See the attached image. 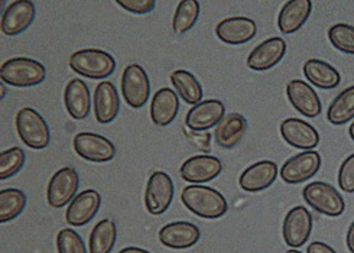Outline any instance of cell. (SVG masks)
I'll return each mask as SVG.
<instances>
[{
    "instance_id": "1",
    "label": "cell",
    "mask_w": 354,
    "mask_h": 253,
    "mask_svg": "<svg viewBox=\"0 0 354 253\" xmlns=\"http://www.w3.org/2000/svg\"><path fill=\"white\" fill-rule=\"evenodd\" d=\"M184 207L201 218H221L229 212V203L220 191L203 184L187 185L181 193Z\"/></svg>"
},
{
    "instance_id": "2",
    "label": "cell",
    "mask_w": 354,
    "mask_h": 253,
    "mask_svg": "<svg viewBox=\"0 0 354 253\" xmlns=\"http://www.w3.org/2000/svg\"><path fill=\"white\" fill-rule=\"evenodd\" d=\"M2 82L12 87H35L45 82L46 68L42 62L28 57H15L5 61L0 68Z\"/></svg>"
},
{
    "instance_id": "3",
    "label": "cell",
    "mask_w": 354,
    "mask_h": 253,
    "mask_svg": "<svg viewBox=\"0 0 354 253\" xmlns=\"http://www.w3.org/2000/svg\"><path fill=\"white\" fill-rule=\"evenodd\" d=\"M68 66L74 73L90 78V80H106L115 73L116 59L103 50L87 48L73 53L68 59Z\"/></svg>"
},
{
    "instance_id": "4",
    "label": "cell",
    "mask_w": 354,
    "mask_h": 253,
    "mask_svg": "<svg viewBox=\"0 0 354 253\" xmlns=\"http://www.w3.org/2000/svg\"><path fill=\"white\" fill-rule=\"evenodd\" d=\"M16 131L24 144L30 149H45L51 144V131L46 120L35 109L24 107L16 113Z\"/></svg>"
},
{
    "instance_id": "5",
    "label": "cell",
    "mask_w": 354,
    "mask_h": 253,
    "mask_svg": "<svg viewBox=\"0 0 354 253\" xmlns=\"http://www.w3.org/2000/svg\"><path fill=\"white\" fill-rule=\"evenodd\" d=\"M302 198L317 213L328 217H339L346 210V201L339 189L323 181L305 185L302 189Z\"/></svg>"
},
{
    "instance_id": "6",
    "label": "cell",
    "mask_w": 354,
    "mask_h": 253,
    "mask_svg": "<svg viewBox=\"0 0 354 253\" xmlns=\"http://www.w3.org/2000/svg\"><path fill=\"white\" fill-rule=\"evenodd\" d=\"M80 177L75 168L64 167L54 172L46 187V201L53 209H62L70 204L78 191Z\"/></svg>"
},
{
    "instance_id": "7",
    "label": "cell",
    "mask_w": 354,
    "mask_h": 253,
    "mask_svg": "<svg viewBox=\"0 0 354 253\" xmlns=\"http://www.w3.org/2000/svg\"><path fill=\"white\" fill-rule=\"evenodd\" d=\"M122 94L124 103L132 109H140L149 100V77L139 64H129L122 74Z\"/></svg>"
},
{
    "instance_id": "8",
    "label": "cell",
    "mask_w": 354,
    "mask_h": 253,
    "mask_svg": "<svg viewBox=\"0 0 354 253\" xmlns=\"http://www.w3.org/2000/svg\"><path fill=\"white\" fill-rule=\"evenodd\" d=\"M73 147L75 153L88 162L104 164L116 156V147L113 142L99 133H77L73 139Z\"/></svg>"
},
{
    "instance_id": "9",
    "label": "cell",
    "mask_w": 354,
    "mask_h": 253,
    "mask_svg": "<svg viewBox=\"0 0 354 253\" xmlns=\"http://www.w3.org/2000/svg\"><path fill=\"white\" fill-rule=\"evenodd\" d=\"M174 193L172 178L164 171H155L145 189V207L152 216L164 214L172 204Z\"/></svg>"
},
{
    "instance_id": "10",
    "label": "cell",
    "mask_w": 354,
    "mask_h": 253,
    "mask_svg": "<svg viewBox=\"0 0 354 253\" xmlns=\"http://www.w3.org/2000/svg\"><path fill=\"white\" fill-rule=\"evenodd\" d=\"M323 160L317 151H304L289 158L282 165L279 174L285 184H302L311 180L319 171Z\"/></svg>"
},
{
    "instance_id": "11",
    "label": "cell",
    "mask_w": 354,
    "mask_h": 253,
    "mask_svg": "<svg viewBox=\"0 0 354 253\" xmlns=\"http://www.w3.org/2000/svg\"><path fill=\"white\" fill-rule=\"evenodd\" d=\"M313 232V216L307 207L297 205L283 218L282 236L285 243L292 247H301L308 242Z\"/></svg>"
},
{
    "instance_id": "12",
    "label": "cell",
    "mask_w": 354,
    "mask_h": 253,
    "mask_svg": "<svg viewBox=\"0 0 354 253\" xmlns=\"http://www.w3.org/2000/svg\"><path fill=\"white\" fill-rule=\"evenodd\" d=\"M224 116H226L224 103L216 99H208L188 110L185 115V126L192 132H205L217 126Z\"/></svg>"
},
{
    "instance_id": "13",
    "label": "cell",
    "mask_w": 354,
    "mask_h": 253,
    "mask_svg": "<svg viewBox=\"0 0 354 253\" xmlns=\"http://www.w3.org/2000/svg\"><path fill=\"white\" fill-rule=\"evenodd\" d=\"M102 205V196L97 189H84L68 204L66 221L73 227H83L97 216Z\"/></svg>"
},
{
    "instance_id": "14",
    "label": "cell",
    "mask_w": 354,
    "mask_h": 253,
    "mask_svg": "<svg viewBox=\"0 0 354 253\" xmlns=\"http://www.w3.org/2000/svg\"><path fill=\"white\" fill-rule=\"evenodd\" d=\"M37 17L35 3L30 0H15L3 12L0 28L6 37H16L34 24Z\"/></svg>"
},
{
    "instance_id": "15",
    "label": "cell",
    "mask_w": 354,
    "mask_h": 253,
    "mask_svg": "<svg viewBox=\"0 0 354 253\" xmlns=\"http://www.w3.org/2000/svg\"><path fill=\"white\" fill-rule=\"evenodd\" d=\"M223 172V164L217 156H191L181 165V178L189 184H207L216 180Z\"/></svg>"
},
{
    "instance_id": "16",
    "label": "cell",
    "mask_w": 354,
    "mask_h": 253,
    "mask_svg": "<svg viewBox=\"0 0 354 253\" xmlns=\"http://www.w3.org/2000/svg\"><path fill=\"white\" fill-rule=\"evenodd\" d=\"M286 96L297 112L308 119H315L323 112L317 91L304 80H291L286 84Z\"/></svg>"
},
{
    "instance_id": "17",
    "label": "cell",
    "mask_w": 354,
    "mask_h": 253,
    "mask_svg": "<svg viewBox=\"0 0 354 253\" xmlns=\"http://www.w3.org/2000/svg\"><path fill=\"white\" fill-rule=\"evenodd\" d=\"M281 135L289 147L302 151H314L319 144V133L314 126L297 118L281 123Z\"/></svg>"
},
{
    "instance_id": "18",
    "label": "cell",
    "mask_w": 354,
    "mask_h": 253,
    "mask_svg": "<svg viewBox=\"0 0 354 253\" xmlns=\"http://www.w3.org/2000/svg\"><path fill=\"white\" fill-rule=\"evenodd\" d=\"M278 174L279 169L277 162L269 160L257 161L241 172V176L239 178V185L243 191L261 193L277 181Z\"/></svg>"
},
{
    "instance_id": "19",
    "label": "cell",
    "mask_w": 354,
    "mask_h": 253,
    "mask_svg": "<svg viewBox=\"0 0 354 253\" xmlns=\"http://www.w3.org/2000/svg\"><path fill=\"white\" fill-rule=\"evenodd\" d=\"M201 237V230L189 221H172L158 233V239L164 246L175 250H184L196 246Z\"/></svg>"
},
{
    "instance_id": "20",
    "label": "cell",
    "mask_w": 354,
    "mask_h": 253,
    "mask_svg": "<svg viewBox=\"0 0 354 253\" xmlns=\"http://www.w3.org/2000/svg\"><path fill=\"white\" fill-rule=\"evenodd\" d=\"M286 48V42L282 38H269L257 45L249 54L246 59V66L253 71H268L273 67H277L283 59Z\"/></svg>"
},
{
    "instance_id": "21",
    "label": "cell",
    "mask_w": 354,
    "mask_h": 253,
    "mask_svg": "<svg viewBox=\"0 0 354 253\" xmlns=\"http://www.w3.org/2000/svg\"><path fill=\"white\" fill-rule=\"evenodd\" d=\"M257 34V25L246 17L227 18L216 26L217 38L227 45H243L252 41Z\"/></svg>"
},
{
    "instance_id": "22",
    "label": "cell",
    "mask_w": 354,
    "mask_h": 253,
    "mask_svg": "<svg viewBox=\"0 0 354 253\" xmlns=\"http://www.w3.org/2000/svg\"><path fill=\"white\" fill-rule=\"evenodd\" d=\"M94 115L100 124L113 122L120 112V96L116 86L110 82H102L94 90Z\"/></svg>"
},
{
    "instance_id": "23",
    "label": "cell",
    "mask_w": 354,
    "mask_h": 253,
    "mask_svg": "<svg viewBox=\"0 0 354 253\" xmlns=\"http://www.w3.org/2000/svg\"><path fill=\"white\" fill-rule=\"evenodd\" d=\"M151 119L153 124L165 128L169 126L180 112V97L169 87L159 88L151 102Z\"/></svg>"
},
{
    "instance_id": "24",
    "label": "cell",
    "mask_w": 354,
    "mask_h": 253,
    "mask_svg": "<svg viewBox=\"0 0 354 253\" xmlns=\"http://www.w3.org/2000/svg\"><path fill=\"white\" fill-rule=\"evenodd\" d=\"M311 0H289L278 15V28L282 34L291 35L299 30L311 17Z\"/></svg>"
},
{
    "instance_id": "25",
    "label": "cell",
    "mask_w": 354,
    "mask_h": 253,
    "mask_svg": "<svg viewBox=\"0 0 354 253\" xmlns=\"http://www.w3.org/2000/svg\"><path fill=\"white\" fill-rule=\"evenodd\" d=\"M64 104L68 115L74 120H84L90 115L91 109V96L88 86L83 82L74 78L70 80L64 91Z\"/></svg>"
},
{
    "instance_id": "26",
    "label": "cell",
    "mask_w": 354,
    "mask_h": 253,
    "mask_svg": "<svg viewBox=\"0 0 354 253\" xmlns=\"http://www.w3.org/2000/svg\"><path fill=\"white\" fill-rule=\"evenodd\" d=\"M248 132V120L240 113L226 115L216 126V144L223 149L236 148Z\"/></svg>"
},
{
    "instance_id": "27",
    "label": "cell",
    "mask_w": 354,
    "mask_h": 253,
    "mask_svg": "<svg viewBox=\"0 0 354 253\" xmlns=\"http://www.w3.org/2000/svg\"><path fill=\"white\" fill-rule=\"evenodd\" d=\"M304 75L307 80L321 88V90H333L337 88L342 83V74L335 67H333L330 62L311 58L305 61L304 64Z\"/></svg>"
},
{
    "instance_id": "28",
    "label": "cell",
    "mask_w": 354,
    "mask_h": 253,
    "mask_svg": "<svg viewBox=\"0 0 354 253\" xmlns=\"http://www.w3.org/2000/svg\"><path fill=\"white\" fill-rule=\"evenodd\" d=\"M171 83L178 97L187 104L196 106L203 102V86L197 77L187 70H175L171 74Z\"/></svg>"
},
{
    "instance_id": "29",
    "label": "cell",
    "mask_w": 354,
    "mask_h": 253,
    "mask_svg": "<svg viewBox=\"0 0 354 253\" xmlns=\"http://www.w3.org/2000/svg\"><path fill=\"white\" fill-rule=\"evenodd\" d=\"M118 239V226L111 218H104L94 226L88 241L90 253H111Z\"/></svg>"
},
{
    "instance_id": "30",
    "label": "cell",
    "mask_w": 354,
    "mask_h": 253,
    "mask_svg": "<svg viewBox=\"0 0 354 253\" xmlns=\"http://www.w3.org/2000/svg\"><path fill=\"white\" fill-rule=\"evenodd\" d=\"M327 119L334 126H343L354 119V86L343 90L331 102L327 112Z\"/></svg>"
},
{
    "instance_id": "31",
    "label": "cell",
    "mask_w": 354,
    "mask_h": 253,
    "mask_svg": "<svg viewBox=\"0 0 354 253\" xmlns=\"http://www.w3.org/2000/svg\"><path fill=\"white\" fill-rule=\"evenodd\" d=\"M26 207V196L19 188H6L0 191V221H8L19 217Z\"/></svg>"
},
{
    "instance_id": "32",
    "label": "cell",
    "mask_w": 354,
    "mask_h": 253,
    "mask_svg": "<svg viewBox=\"0 0 354 253\" xmlns=\"http://www.w3.org/2000/svg\"><path fill=\"white\" fill-rule=\"evenodd\" d=\"M200 17V2L198 0H181L175 9L172 18V29L175 34L183 35L192 29Z\"/></svg>"
},
{
    "instance_id": "33",
    "label": "cell",
    "mask_w": 354,
    "mask_h": 253,
    "mask_svg": "<svg viewBox=\"0 0 354 253\" xmlns=\"http://www.w3.org/2000/svg\"><path fill=\"white\" fill-rule=\"evenodd\" d=\"M328 41L335 50L354 55V26L348 24H335L328 29Z\"/></svg>"
},
{
    "instance_id": "34",
    "label": "cell",
    "mask_w": 354,
    "mask_h": 253,
    "mask_svg": "<svg viewBox=\"0 0 354 253\" xmlns=\"http://www.w3.org/2000/svg\"><path fill=\"white\" fill-rule=\"evenodd\" d=\"M26 161L24 149L13 147L0 153V180H8L18 174Z\"/></svg>"
},
{
    "instance_id": "35",
    "label": "cell",
    "mask_w": 354,
    "mask_h": 253,
    "mask_svg": "<svg viewBox=\"0 0 354 253\" xmlns=\"http://www.w3.org/2000/svg\"><path fill=\"white\" fill-rule=\"evenodd\" d=\"M58 253H87L84 241L75 230L62 229L57 234Z\"/></svg>"
},
{
    "instance_id": "36",
    "label": "cell",
    "mask_w": 354,
    "mask_h": 253,
    "mask_svg": "<svg viewBox=\"0 0 354 253\" xmlns=\"http://www.w3.org/2000/svg\"><path fill=\"white\" fill-rule=\"evenodd\" d=\"M339 185L347 194L354 193V153L348 155L339 169Z\"/></svg>"
},
{
    "instance_id": "37",
    "label": "cell",
    "mask_w": 354,
    "mask_h": 253,
    "mask_svg": "<svg viewBox=\"0 0 354 253\" xmlns=\"http://www.w3.org/2000/svg\"><path fill=\"white\" fill-rule=\"evenodd\" d=\"M116 3L124 10L136 15L151 13L156 6L155 0H118Z\"/></svg>"
},
{
    "instance_id": "38",
    "label": "cell",
    "mask_w": 354,
    "mask_h": 253,
    "mask_svg": "<svg viewBox=\"0 0 354 253\" xmlns=\"http://www.w3.org/2000/svg\"><path fill=\"white\" fill-rule=\"evenodd\" d=\"M200 132H192L189 133L188 131H185V135L188 138V140L191 142L192 145H194L198 151L204 152V153H208L212 151V147H210V142H212V136L208 133H204L203 135H198Z\"/></svg>"
},
{
    "instance_id": "39",
    "label": "cell",
    "mask_w": 354,
    "mask_h": 253,
    "mask_svg": "<svg viewBox=\"0 0 354 253\" xmlns=\"http://www.w3.org/2000/svg\"><path fill=\"white\" fill-rule=\"evenodd\" d=\"M307 253H337V252L324 242H313L308 245Z\"/></svg>"
},
{
    "instance_id": "40",
    "label": "cell",
    "mask_w": 354,
    "mask_h": 253,
    "mask_svg": "<svg viewBox=\"0 0 354 253\" xmlns=\"http://www.w3.org/2000/svg\"><path fill=\"white\" fill-rule=\"evenodd\" d=\"M346 243H347V247L351 253H354V220L351 221V225L348 226V230H347V234H346Z\"/></svg>"
},
{
    "instance_id": "41",
    "label": "cell",
    "mask_w": 354,
    "mask_h": 253,
    "mask_svg": "<svg viewBox=\"0 0 354 253\" xmlns=\"http://www.w3.org/2000/svg\"><path fill=\"white\" fill-rule=\"evenodd\" d=\"M119 253H152L147 249H142V247H136V246H129V247H124L122 249Z\"/></svg>"
},
{
    "instance_id": "42",
    "label": "cell",
    "mask_w": 354,
    "mask_h": 253,
    "mask_svg": "<svg viewBox=\"0 0 354 253\" xmlns=\"http://www.w3.org/2000/svg\"><path fill=\"white\" fill-rule=\"evenodd\" d=\"M0 91H2V94H0V99H5L6 97V86L5 83H2V86H0Z\"/></svg>"
},
{
    "instance_id": "43",
    "label": "cell",
    "mask_w": 354,
    "mask_h": 253,
    "mask_svg": "<svg viewBox=\"0 0 354 253\" xmlns=\"http://www.w3.org/2000/svg\"><path fill=\"white\" fill-rule=\"evenodd\" d=\"M348 135H350L351 140L354 142V122L350 124V128H348Z\"/></svg>"
},
{
    "instance_id": "44",
    "label": "cell",
    "mask_w": 354,
    "mask_h": 253,
    "mask_svg": "<svg viewBox=\"0 0 354 253\" xmlns=\"http://www.w3.org/2000/svg\"><path fill=\"white\" fill-rule=\"evenodd\" d=\"M285 253H302V252H299V250H297V249H289V250H286Z\"/></svg>"
}]
</instances>
